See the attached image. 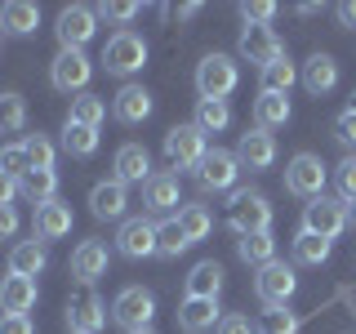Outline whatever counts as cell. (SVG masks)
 Masks as SVG:
<instances>
[{"label":"cell","instance_id":"1","mask_svg":"<svg viewBox=\"0 0 356 334\" xmlns=\"http://www.w3.org/2000/svg\"><path fill=\"white\" fill-rule=\"evenodd\" d=\"M227 223L241 232V237H254V232H272V200L263 192H232L227 200Z\"/></svg>","mask_w":356,"mask_h":334},{"label":"cell","instance_id":"2","mask_svg":"<svg viewBox=\"0 0 356 334\" xmlns=\"http://www.w3.org/2000/svg\"><path fill=\"white\" fill-rule=\"evenodd\" d=\"M236 85H241L236 58H227V54H205V58L196 63V89H200V98H222V103H227V94Z\"/></svg>","mask_w":356,"mask_h":334},{"label":"cell","instance_id":"3","mask_svg":"<svg viewBox=\"0 0 356 334\" xmlns=\"http://www.w3.org/2000/svg\"><path fill=\"white\" fill-rule=\"evenodd\" d=\"M103 67L111 76H134L147 67V40L138 31H116L107 45H103Z\"/></svg>","mask_w":356,"mask_h":334},{"label":"cell","instance_id":"4","mask_svg":"<svg viewBox=\"0 0 356 334\" xmlns=\"http://www.w3.org/2000/svg\"><path fill=\"white\" fill-rule=\"evenodd\" d=\"M152 317H156V299H152V289H143V285H125L116 294V303H111V321L125 334L152 330Z\"/></svg>","mask_w":356,"mask_h":334},{"label":"cell","instance_id":"5","mask_svg":"<svg viewBox=\"0 0 356 334\" xmlns=\"http://www.w3.org/2000/svg\"><path fill=\"white\" fill-rule=\"evenodd\" d=\"M285 187L294 196H303V200L325 196V161H321V156H312V152H298L294 161L285 165Z\"/></svg>","mask_w":356,"mask_h":334},{"label":"cell","instance_id":"6","mask_svg":"<svg viewBox=\"0 0 356 334\" xmlns=\"http://www.w3.org/2000/svg\"><path fill=\"white\" fill-rule=\"evenodd\" d=\"M294 289H298V276H294V267H285L281 259L259 267V276H254V294H259L263 308H285L289 299H294Z\"/></svg>","mask_w":356,"mask_h":334},{"label":"cell","instance_id":"7","mask_svg":"<svg viewBox=\"0 0 356 334\" xmlns=\"http://www.w3.org/2000/svg\"><path fill=\"white\" fill-rule=\"evenodd\" d=\"M348 200H334V196H316L303 205V232H316V237L334 241L343 228H348Z\"/></svg>","mask_w":356,"mask_h":334},{"label":"cell","instance_id":"8","mask_svg":"<svg viewBox=\"0 0 356 334\" xmlns=\"http://www.w3.org/2000/svg\"><path fill=\"white\" fill-rule=\"evenodd\" d=\"M205 152H209V143H205V134L196 125H174L165 134V156H170L174 170H200Z\"/></svg>","mask_w":356,"mask_h":334},{"label":"cell","instance_id":"9","mask_svg":"<svg viewBox=\"0 0 356 334\" xmlns=\"http://www.w3.org/2000/svg\"><path fill=\"white\" fill-rule=\"evenodd\" d=\"M63 317H67V330H72V334H98V330L107 326L111 312H107V303L94 294V289H81V294L67 299V312H63Z\"/></svg>","mask_w":356,"mask_h":334},{"label":"cell","instance_id":"10","mask_svg":"<svg viewBox=\"0 0 356 334\" xmlns=\"http://www.w3.org/2000/svg\"><path fill=\"white\" fill-rule=\"evenodd\" d=\"M89 76H94V63L85 58V49H58V58L49 63V85L58 89V94H76V89H85Z\"/></svg>","mask_w":356,"mask_h":334},{"label":"cell","instance_id":"11","mask_svg":"<svg viewBox=\"0 0 356 334\" xmlns=\"http://www.w3.org/2000/svg\"><path fill=\"white\" fill-rule=\"evenodd\" d=\"M58 40H63V49H85L89 40H94V31H98V9H89V5H67L63 14H58Z\"/></svg>","mask_w":356,"mask_h":334},{"label":"cell","instance_id":"12","mask_svg":"<svg viewBox=\"0 0 356 334\" xmlns=\"http://www.w3.org/2000/svg\"><path fill=\"white\" fill-rule=\"evenodd\" d=\"M241 58L245 63H259V72L263 67H272L276 58H285V45H281V36H276L272 27H241Z\"/></svg>","mask_w":356,"mask_h":334},{"label":"cell","instance_id":"13","mask_svg":"<svg viewBox=\"0 0 356 334\" xmlns=\"http://www.w3.org/2000/svg\"><path fill=\"white\" fill-rule=\"evenodd\" d=\"M236 174H241V161H236V152H222V148H209L205 152V161H200V187L205 192H227L232 183H236Z\"/></svg>","mask_w":356,"mask_h":334},{"label":"cell","instance_id":"14","mask_svg":"<svg viewBox=\"0 0 356 334\" xmlns=\"http://www.w3.org/2000/svg\"><path fill=\"white\" fill-rule=\"evenodd\" d=\"M236 161L245 165V170H272V161H276V138L267 129H245L241 134V143H236Z\"/></svg>","mask_w":356,"mask_h":334},{"label":"cell","instance_id":"15","mask_svg":"<svg viewBox=\"0 0 356 334\" xmlns=\"http://www.w3.org/2000/svg\"><path fill=\"white\" fill-rule=\"evenodd\" d=\"M116 250L125 254V259H152L156 254V223L125 218L120 223V237H116Z\"/></svg>","mask_w":356,"mask_h":334},{"label":"cell","instance_id":"16","mask_svg":"<svg viewBox=\"0 0 356 334\" xmlns=\"http://www.w3.org/2000/svg\"><path fill=\"white\" fill-rule=\"evenodd\" d=\"M111 111H116V120L120 125H143V120L152 116V89L147 85H120V94H116V103H111Z\"/></svg>","mask_w":356,"mask_h":334},{"label":"cell","instance_id":"17","mask_svg":"<svg viewBox=\"0 0 356 334\" xmlns=\"http://www.w3.org/2000/svg\"><path fill=\"white\" fill-rule=\"evenodd\" d=\"M218 321H222L218 299H183V308H178V330H183V334L218 330Z\"/></svg>","mask_w":356,"mask_h":334},{"label":"cell","instance_id":"18","mask_svg":"<svg viewBox=\"0 0 356 334\" xmlns=\"http://www.w3.org/2000/svg\"><path fill=\"white\" fill-rule=\"evenodd\" d=\"M72 276L81 285H94L98 276H107V245L103 241H81L72 250Z\"/></svg>","mask_w":356,"mask_h":334},{"label":"cell","instance_id":"19","mask_svg":"<svg viewBox=\"0 0 356 334\" xmlns=\"http://www.w3.org/2000/svg\"><path fill=\"white\" fill-rule=\"evenodd\" d=\"M31 308H36V281L9 272L5 281H0V312H5V317H27Z\"/></svg>","mask_w":356,"mask_h":334},{"label":"cell","instance_id":"20","mask_svg":"<svg viewBox=\"0 0 356 334\" xmlns=\"http://www.w3.org/2000/svg\"><path fill=\"white\" fill-rule=\"evenodd\" d=\"M111 170H116V183H143L147 187V178H152V156L147 148H138V143H125V148L116 152V161H111Z\"/></svg>","mask_w":356,"mask_h":334},{"label":"cell","instance_id":"21","mask_svg":"<svg viewBox=\"0 0 356 334\" xmlns=\"http://www.w3.org/2000/svg\"><path fill=\"white\" fill-rule=\"evenodd\" d=\"M31 228H36V241H63L67 232H72V205H63V200H44V205H36Z\"/></svg>","mask_w":356,"mask_h":334},{"label":"cell","instance_id":"22","mask_svg":"<svg viewBox=\"0 0 356 334\" xmlns=\"http://www.w3.org/2000/svg\"><path fill=\"white\" fill-rule=\"evenodd\" d=\"M125 205H129V192H125V183H116V178H107V183H98L94 192H89L94 218H125Z\"/></svg>","mask_w":356,"mask_h":334},{"label":"cell","instance_id":"23","mask_svg":"<svg viewBox=\"0 0 356 334\" xmlns=\"http://www.w3.org/2000/svg\"><path fill=\"white\" fill-rule=\"evenodd\" d=\"M298 81L307 85V94H330L334 85H339V63L330 58V54H312V58L303 63V72H298Z\"/></svg>","mask_w":356,"mask_h":334},{"label":"cell","instance_id":"24","mask_svg":"<svg viewBox=\"0 0 356 334\" xmlns=\"http://www.w3.org/2000/svg\"><path fill=\"white\" fill-rule=\"evenodd\" d=\"M143 205L152 209V214H170L178 209L183 200H178V178L174 174H152L147 187H143Z\"/></svg>","mask_w":356,"mask_h":334},{"label":"cell","instance_id":"25","mask_svg":"<svg viewBox=\"0 0 356 334\" xmlns=\"http://www.w3.org/2000/svg\"><path fill=\"white\" fill-rule=\"evenodd\" d=\"M44 263H49V250H44V241H18L14 250H9V272L14 276H36L44 272Z\"/></svg>","mask_w":356,"mask_h":334},{"label":"cell","instance_id":"26","mask_svg":"<svg viewBox=\"0 0 356 334\" xmlns=\"http://www.w3.org/2000/svg\"><path fill=\"white\" fill-rule=\"evenodd\" d=\"M0 27H5L9 36H31V31L40 27V5H31V0H9V5H0Z\"/></svg>","mask_w":356,"mask_h":334},{"label":"cell","instance_id":"27","mask_svg":"<svg viewBox=\"0 0 356 334\" xmlns=\"http://www.w3.org/2000/svg\"><path fill=\"white\" fill-rule=\"evenodd\" d=\"M222 263L214 259H200L192 272H187V299H218V289H222Z\"/></svg>","mask_w":356,"mask_h":334},{"label":"cell","instance_id":"28","mask_svg":"<svg viewBox=\"0 0 356 334\" xmlns=\"http://www.w3.org/2000/svg\"><path fill=\"white\" fill-rule=\"evenodd\" d=\"M18 196H27L31 205L58 200V174H54V170H27L18 178Z\"/></svg>","mask_w":356,"mask_h":334},{"label":"cell","instance_id":"29","mask_svg":"<svg viewBox=\"0 0 356 334\" xmlns=\"http://www.w3.org/2000/svg\"><path fill=\"white\" fill-rule=\"evenodd\" d=\"M236 254H241V263H250V267H267V263H276V237H272V232L241 237L236 241Z\"/></svg>","mask_w":356,"mask_h":334},{"label":"cell","instance_id":"30","mask_svg":"<svg viewBox=\"0 0 356 334\" xmlns=\"http://www.w3.org/2000/svg\"><path fill=\"white\" fill-rule=\"evenodd\" d=\"M289 120V98L285 94H259L254 98V125L272 134L276 125H285Z\"/></svg>","mask_w":356,"mask_h":334},{"label":"cell","instance_id":"31","mask_svg":"<svg viewBox=\"0 0 356 334\" xmlns=\"http://www.w3.org/2000/svg\"><path fill=\"white\" fill-rule=\"evenodd\" d=\"M192 125L200 129V134H222L232 125V107L222 103V98H200L196 103V120Z\"/></svg>","mask_w":356,"mask_h":334},{"label":"cell","instance_id":"32","mask_svg":"<svg viewBox=\"0 0 356 334\" xmlns=\"http://www.w3.org/2000/svg\"><path fill=\"white\" fill-rule=\"evenodd\" d=\"M330 250H334V241L316 237V232H298V237H294V259L307 263V267H321L330 259Z\"/></svg>","mask_w":356,"mask_h":334},{"label":"cell","instance_id":"33","mask_svg":"<svg viewBox=\"0 0 356 334\" xmlns=\"http://www.w3.org/2000/svg\"><path fill=\"white\" fill-rule=\"evenodd\" d=\"M183 250H192V241L183 237L178 218H165V223H156V254H161V259H178Z\"/></svg>","mask_w":356,"mask_h":334},{"label":"cell","instance_id":"34","mask_svg":"<svg viewBox=\"0 0 356 334\" xmlns=\"http://www.w3.org/2000/svg\"><path fill=\"white\" fill-rule=\"evenodd\" d=\"M294 81H298V67L289 63V58H276L272 67H263V94H285L289 98Z\"/></svg>","mask_w":356,"mask_h":334},{"label":"cell","instance_id":"35","mask_svg":"<svg viewBox=\"0 0 356 334\" xmlns=\"http://www.w3.org/2000/svg\"><path fill=\"white\" fill-rule=\"evenodd\" d=\"M22 125H27V98L5 89L0 94V134H18Z\"/></svg>","mask_w":356,"mask_h":334},{"label":"cell","instance_id":"36","mask_svg":"<svg viewBox=\"0 0 356 334\" xmlns=\"http://www.w3.org/2000/svg\"><path fill=\"white\" fill-rule=\"evenodd\" d=\"M63 152H72V156H94V152H98V129L67 120V125H63Z\"/></svg>","mask_w":356,"mask_h":334},{"label":"cell","instance_id":"37","mask_svg":"<svg viewBox=\"0 0 356 334\" xmlns=\"http://www.w3.org/2000/svg\"><path fill=\"white\" fill-rule=\"evenodd\" d=\"M178 228H183V237L196 245V241H205V237H209L214 218H209V209H205V205H183V209H178Z\"/></svg>","mask_w":356,"mask_h":334},{"label":"cell","instance_id":"38","mask_svg":"<svg viewBox=\"0 0 356 334\" xmlns=\"http://www.w3.org/2000/svg\"><path fill=\"white\" fill-rule=\"evenodd\" d=\"M103 116H107V103H103V98H98V94H81V98H72V116H67V120L98 129V125H103Z\"/></svg>","mask_w":356,"mask_h":334},{"label":"cell","instance_id":"39","mask_svg":"<svg viewBox=\"0 0 356 334\" xmlns=\"http://www.w3.org/2000/svg\"><path fill=\"white\" fill-rule=\"evenodd\" d=\"M22 148H27L31 170H54V143L44 138V134H31V138H22Z\"/></svg>","mask_w":356,"mask_h":334},{"label":"cell","instance_id":"40","mask_svg":"<svg viewBox=\"0 0 356 334\" xmlns=\"http://www.w3.org/2000/svg\"><path fill=\"white\" fill-rule=\"evenodd\" d=\"M27 170H31V161H27V148H22V143H9V148H0V174L22 178Z\"/></svg>","mask_w":356,"mask_h":334},{"label":"cell","instance_id":"41","mask_svg":"<svg viewBox=\"0 0 356 334\" xmlns=\"http://www.w3.org/2000/svg\"><path fill=\"white\" fill-rule=\"evenodd\" d=\"M294 330H298V317H294V312H285V308H267L263 312L259 334H294Z\"/></svg>","mask_w":356,"mask_h":334},{"label":"cell","instance_id":"42","mask_svg":"<svg viewBox=\"0 0 356 334\" xmlns=\"http://www.w3.org/2000/svg\"><path fill=\"white\" fill-rule=\"evenodd\" d=\"M241 18H245V27H267V22L276 18V5H272V0H254V5H241Z\"/></svg>","mask_w":356,"mask_h":334},{"label":"cell","instance_id":"43","mask_svg":"<svg viewBox=\"0 0 356 334\" xmlns=\"http://www.w3.org/2000/svg\"><path fill=\"white\" fill-rule=\"evenodd\" d=\"M98 18L129 22V18H138V5H134V0H107V5H98Z\"/></svg>","mask_w":356,"mask_h":334},{"label":"cell","instance_id":"44","mask_svg":"<svg viewBox=\"0 0 356 334\" xmlns=\"http://www.w3.org/2000/svg\"><path fill=\"white\" fill-rule=\"evenodd\" d=\"M334 138L343 143V148H356V111L348 107L339 120H334Z\"/></svg>","mask_w":356,"mask_h":334},{"label":"cell","instance_id":"45","mask_svg":"<svg viewBox=\"0 0 356 334\" xmlns=\"http://www.w3.org/2000/svg\"><path fill=\"white\" fill-rule=\"evenodd\" d=\"M218 334H259V326L250 317H241V312H232V317L218 321Z\"/></svg>","mask_w":356,"mask_h":334},{"label":"cell","instance_id":"46","mask_svg":"<svg viewBox=\"0 0 356 334\" xmlns=\"http://www.w3.org/2000/svg\"><path fill=\"white\" fill-rule=\"evenodd\" d=\"M339 192H343V200L356 196V156H348V161L339 165Z\"/></svg>","mask_w":356,"mask_h":334},{"label":"cell","instance_id":"47","mask_svg":"<svg viewBox=\"0 0 356 334\" xmlns=\"http://www.w3.org/2000/svg\"><path fill=\"white\" fill-rule=\"evenodd\" d=\"M0 334H36L31 317H0Z\"/></svg>","mask_w":356,"mask_h":334},{"label":"cell","instance_id":"48","mask_svg":"<svg viewBox=\"0 0 356 334\" xmlns=\"http://www.w3.org/2000/svg\"><path fill=\"white\" fill-rule=\"evenodd\" d=\"M18 232V209L14 205H0V241H9Z\"/></svg>","mask_w":356,"mask_h":334},{"label":"cell","instance_id":"49","mask_svg":"<svg viewBox=\"0 0 356 334\" xmlns=\"http://www.w3.org/2000/svg\"><path fill=\"white\" fill-rule=\"evenodd\" d=\"M200 14V5H192V0H187V5H170L165 9V18L170 22H187V18H196Z\"/></svg>","mask_w":356,"mask_h":334},{"label":"cell","instance_id":"50","mask_svg":"<svg viewBox=\"0 0 356 334\" xmlns=\"http://www.w3.org/2000/svg\"><path fill=\"white\" fill-rule=\"evenodd\" d=\"M18 196V178H9V174H0V205H9V200Z\"/></svg>","mask_w":356,"mask_h":334},{"label":"cell","instance_id":"51","mask_svg":"<svg viewBox=\"0 0 356 334\" xmlns=\"http://www.w3.org/2000/svg\"><path fill=\"white\" fill-rule=\"evenodd\" d=\"M339 22L356 31V0H348V5H339Z\"/></svg>","mask_w":356,"mask_h":334},{"label":"cell","instance_id":"52","mask_svg":"<svg viewBox=\"0 0 356 334\" xmlns=\"http://www.w3.org/2000/svg\"><path fill=\"white\" fill-rule=\"evenodd\" d=\"M348 218H352V223H356V196H352V200H348Z\"/></svg>","mask_w":356,"mask_h":334},{"label":"cell","instance_id":"53","mask_svg":"<svg viewBox=\"0 0 356 334\" xmlns=\"http://www.w3.org/2000/svg\"><path fill=\"white\" fill-rule=\"evenodd\" d=\"M134 334H156V330H134Z\"/></svg>","mask_w":356,"mask_h":334},{"label":"cell","instance_id":"54","mask_svg":"<svg viewBox=\"0 0 356 334\" xmlns=\"http://www.w3.org/2000/svg\"><path fill=\"white\" fill-rule=\"evenodd\" d=\"M352 111H356V94H352Z\"/></svg>","mask_w":356,"mask_h":334}]
</instances>
